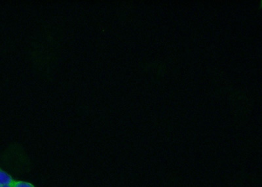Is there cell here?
I'll use <instances>...</instances> for the list:
<instances>
[{
  "mask_svg": "<svg viewBox=\"0 0 262 187\" xmlns=\"http://www.w3.org/2000/svg\"><path fill=\"white\" fill-rule=\"evenodd\" d=\"M13 183V179L7 173L0 170V187L4 185H12Z\"/></svg>",
  "mask_w": 262,
  "mask_h": 187,
  "instance_id": "cell-1",
  "label": "cell"
},
{
  "mask_svg": "<svg viewBox=\"0 0 262 187\" xmlns=\"http://www.w3.org/2000/svg\"><path fill=\"white\" fill-rule=\"evenodd\" d=\"M13 187H34L30 183L27 182H23V181H17V182H13Z\"/></svg>",
  "mask_w": 262,
  "mask_h": 187,
  "instance_id": "cell-2",
  "label": "cell"
},
{
  "mask_svg": "<svg viewBox=\"0 0 262 187\" xmlns=\"http://www.w3.org/2000/svg\"><path fill=\"white\" fill-rule=\"evenodd\" d=\"M1 187H13V185H4V186H1Z\"/></svg>",
  "mask_w": 262,
  "mask_h": 187,
  "instance_id": "cell-3",
  "label": "cell"
},
{
  "mask_svg": "<svg viewBox=\"0 0 262 187\" xmlns=\"http://www.w3.org/2000/svg\"></svg>",
  "mask_w": 262,
  "mask_h": 187,
  "instance_id": "cell-4",
  "label": "cell"
}]
</instances>
